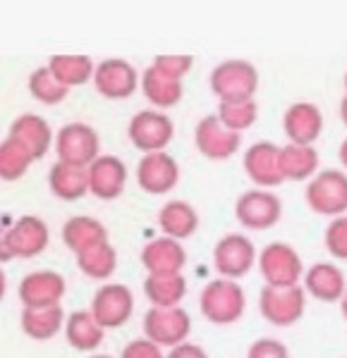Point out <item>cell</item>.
<instances>
[{"instance_id":"obj_16","label":"cell","mask_w":347,"mask_h":358,"mask_svg":"<svg viewBox=\"0 0 347 358\" xmlns=\"http://www.w3.org/2000/svg\"><path fill=\"white\" fill-rule=\"evenodd\" d=\"M245 175L257 184V189H273L283 184L280 175V146L273 141H257L242 158Z\"/></svg>"},{"instance_id":"obj_5","label":"cell","mask_w":347,"mask_h":358,"mask_svg":"<svg viewBox=\"0 0 347 358\" xmlns=\"http://www.w3.org/2000/svg\"><path fill=\"white\" fill-rule=\"evenodd\" d=\"M257 261H259V251L247 234L230 232L221 236L216 241V246H213V268L225 280L240 282L242 277L252 273Z\"/></svg>"},{"instance_id":"obj_6","label":"cell","mask_w":347,"mask_h":358,"mask_svg":"<svg viewBox=\"0 0 347 358\" xmlns=\"http://www.w3.org/2000/svg\"><path fill=\"white\" fill-rule=\"evenodd\" d=\"M55 153L57 163L89 167L101 155V138L98 131L86 122H69L60 127L55 134Z\"/></svg>"},{"instance_id":"obj_11","label":"cell","mask_w":347,"mask_h":358,"mask_svg":"<svg viewBox=\"0 0 347 358\" xmlns=\"http://www.w3.org/2000/svg\"><path fill=\"white\" fill-rule=\"evenodd\" d=\"M194 143L196 151H199L208 160H228L240 151L242 146V134L230 131L218 115H206L196 122L194 129Z\"/></svg>"},{"instance_id":"obj_2","label":"cell","mask_w":347,"mask_h":358,"mask_svg":"<svg viewBox=\"0 0 347 358\" xmlns=\"http://www.w3.org/2000/svg\"><path fill=\"white\" fill-rule=\"evenodd\" d=\"M304 199L316 215L331 220L347 215V172L335 167L319 170V175L306 182Z\"/></svg>"},{"instance_id":"obj_35","label":"cell","mask_w":347,"mask_h":358,"mask_svg":"<svg viewBox=\"0 0 347 358\" xmlns=\"http://www.w3.org/2000/svg\"><path fill=\"white\" fill-rule=\"evenodd\" d=\"M29 94L36 101L46 103V106H57V103H62L67 98L69 89L57 82L48 65H46L32 72V77H29Z\"/></svg>"},{"instance_id":"obj_1","label":"cell","mask_w":347,"mask_h":358,"mask_svg":"<svg viewBox=\"0 0 347 358\" xmlns=\"http://www.w3.org/2000/svg\"><path fill=\"white\" fill-rule=\"evenodd\" d=\"M247 308V296L245 289L240 287V282L235 280H211L201 289L199 296V310L213 325H233L245 315Z\"/></svg>"},{"instance_id":"obj_37","label":"cell","mask_w":347,"mask_h":358,"mask_svg":"<svg viewBox=\"0 0 347 358\" xmlns=\"http://www.w3.org/2000/svg\"><path fill=\"white\" fill-rule=\"evenodd\" d=\"M192 65H194L192 55H158L154 60V67H158L161 72L168 74V77L180 79V82H182L184 74L192 69Z\"/></svg>"},{"instance_id":"obj_27","label":"cell","mask_w":347,"mask_h":358,"mask_svg":"<svg viewBox=\"0 0 347 358\" xmlns=\"http://www.w3.org/2000/svg\"><path fill=\"white\" fill-rule=\"evenodd\" d=\"M48 187L60 201H79L89 194V175L84 167L55 163L48 172Z\"/></svg>"},{"instance_id":"obj_41","label":"cell","mask_w":347,"mask_h":358,"mask_svg":"<svg viewBox=\"0 0 347 358\" xmlns=\"http://www.w3.org/2000/svg\"><path fill=\"white\" fill-rule=\"evenodd\" d=\"M13 261V253L8 248V229L0 227V263H8Z\"/></svg>"},{"instance_id":"obj_25","label":"cell","mask_w":347,"mask_h":358,"mask_svg":"<svg viewBox=\"0 0 347 358\" xmlns=\"http://www.w3.org/2000/svg\"><path fill=\"white\" fill-rule=\"evenodd\" d=\"M142 91L147 96L149 103H154L158 110H165V108H172L182 101V82L180 79H172L168 74L161 72L158 67H147L142 74Z\"/></svg>"},{"instance_id":"obj_20","label":"cell","mask_w":347,"mask_h":358,"mask_svg":"<svg viewBox=\"0 0 347 358\" xmlns=\"http://www.w3.org/2000/svg\"><path fill=\"white\" fill-rule=\"evenodd\" d=\"M50 239L48 224L36 215H22L8 229V248L13 258H34L46 251Z\"/></svg>"},{"instance_id":"obj_44","label":"cell","mask_w":347,"mask_h":358,"mask_svg":"<svg viewBox=\"0 0 347 358\" xmlns=\"http://www.w3.org/2000/svg\"><path fill=\"white\" fill-rule=\"evenodd\" d=\"M5 287H8V282H5V275H3V270H0V301H3V296H5Z\"/></svg>"},{"instance_id":"obj_32","label":"cell","mask_w":347,"mask_h":358,"mask_svg":"<svg viewBox=\"0 0 347 358\" xmlns=\"http://www.w3.org/2000/svg\"><path fill=\"white\" fill-rule=\"evenodd\" d=\"M77 265L91 280H108L118 268V253L111 241H101V244L77 253Z\"/></svg>"},{"instance_id":"obj_12","label":"cell","mask_w":347,"mask_h":358,"mask_svg":"<svg viewBox=\"0 0 347 358\" xmlns=\"http://www.w3.org/2000/svg\"><path fill=\"white\" fill-rule=\"evenodd\" d=\"M89 310L103 330H118L132 317L135 296L125 285H103L91 299Z\"/></svg>"},{"instance_id":"obj_22","label":"cell","mask_w":347,"mask_h":358,"mask_svg":"<svg viewBox=\"0 0 347 358\" xmlns=\"http://www.w3.org/2000/svg\"><path fill=\"white\" fill-rule=\"evenodd\" d=\"M158 227L163 236H170L175 241L189 239L199 229V213L192 203L180 199H172L161 206L158 210Z\"/></svg>"},{"instance_id":"obj_4","label":"cell","mask_w":347,"mask_h":358,"mask_svg":"<svg viewBox=\"0 0 347 358\" xmlns=\"http://www.w3.org/2000/svg\"><path fill=\"white\" fill-rule=\"evenodd\" d=\"M259 273L266 287H297L304 280V263L287 241H271L259 253Z\"/></svg>"},{"instance_id":"obj_38","label":"cell","mask_w":347,"mask_h":358,"mask_svg":"<svg viewBox=\"0 0 347 358\" xmlns=\"http://www.w3.org/2000/svg\"><path fill=\"white\" fill-rule=\"evenodd\" d=\"M247 358H290L287 346L275 337H261L250 344Z\"/></svg>"},{"instance_id":"obj_46","label":"cell","mask_w":347,"mask_h":358,"mask_svg":"<svg viewBox=\"0 0 347 358\" xmlns=\"http://www.w3.org/2000/svg\"><path fill=\"white\" fill-rule=\"evenodd\" d=\"M89 358H113V356H108V354H94V356H89Z\"/></svg>"},{"instance_id":"obj_36","label":"cell","mask_w":347,"mask_h":358,"mask_svg":"<svg viewBox=\"0 0 347 358\" xmlns=\"http://www.w3.org/2000/svg\"><path fill=\"white\" fill-rule=\"evenodd\" d=\"M323 244H326L328 253L338 261H347V215L335 217L328 222L326 234H323Z\"/></svg>"},{"instance_id":"obj_21","label":"cell","mask_w":347,"mask_h":358,"mask_svg":"<svg viewBox=\"0 0 347 358\" xmlns=\"http://www.w3.org/2000/svg\"><path fill=\"white\" fill-rule=\"evenodd\" d=\"M304 292L306 296H314L316 301L338 303L343 301L347 292V280L335 263H314L304 273Z\"/></svg>"},{"instance_id":"obj_13","label":"cell","mask_w":347,"mask_h":358,"mask_svg":"<svg viewBox=\"0 0 347 358\" xmlns=\"http://www.w3.org/2000/svg\"><path fill=\"white\" fill-rule=\"evenodd\" d=\"M180 182V165L170 153H147L137 165V184L151 196H165Z\"/></svg>"},{"instance_id":"obj_33","label":"cell","mask_w":347,"mask_h":358,"mask_svg":"<svg viewBox=\"0 0 347 358\" xmlns=\"http://www.w3.org/2000/svg\"><path fill=\"white\" fill-rule=\"evenodd\" d=\"M32 163H34L32 153H29L17 138L8 136L0 143V179L15 182V179H20L25 175Z\"/></svg>"},{"instance_id":"obj_18","label":"cell","mask_w":347,"mask_h":358,"mask_svg":"<svg viewBox=\"0 0 347 358\" xmlns=\"http://www.w3.org/2000/svg\"><path fill=\"white\" fill-rule=\"evenodd\" d=\"M89 175V194H94L101 201H113L125 192L127 184V165L118 155H98L86 167Z\"/></svg>"},{"instance_id":"obj_24","label":"cell","mask_w":347,"mask_h":358,"mask_svg":"<svg viewBox=\"0 0 347 358\" xmlns=\"http://www.w3.org/2000/svg\"><path fill=\"white\" fill-rule=\"evenodd\" d=\"M319 151L314 146H297V143L280 146L283 182H309L319 175Z\"/></svg>"},{"instance_id":"obj_7","label":"cell","mask_w":347,"mask_h":358,"mask_svg":"<svg viewBox=\"0 0 347 358\" xmlns=\"http://www.w3.org/2000/svg\"><path fill=\"white\" fill-rule=\"evenodd\" d=\"M306 308V292L297 287H266L259 294V313L273 327H290L302 320Z\"/></svg>"},{"instance_id":"obj_3","label":"cell","mask_w":347,"mask_h":358,"mask_svg":"<svg viewBox=\"0 0 347 358\" xmlns=\"http://www.w3.org/2000/svg\"><path fill=\"white\" fill-rule=\"evenodd\" d=\"M208 82L221 103L252 101L259 91V69L250 60H225L213 67Z\"/></svg>"},{"instance_id":"obj_40","label":"cell","mask_w":347,"mask_h":358,"mask_svg":"<svg viewBox=\"0 0 347 358\" xmlns=\"http://www.w3.org/2000/svg\"><path fill=\"white\" fill-rule=\"evenodd\" d=\"M165 358H208V354L204 349H201L199 344H192V342H184L180 346H175V349L168 351Z\"/></svg>"},{"instance_id":"obj_47","label":"cell","mask_w":347,"mask_h":358,"mask_svg":"<svg viewBox=\"0 0 347 358\" xmlns=\"http://www.w3.org/2000/svg\"><path fill=\"white\" fill-rule=\"evenodd\" d=\"M343 84H345V96H347V72H345V79H343Z\"/></svg>"},{"instance_id":"obj_42","label":"cell","mask_w":347,"mask_h":358,"mask_svg":"<svg viewBox=\"0 0 347 358\" xmlns=\"http://www.w3.org/2000/svg\"><path fill=\"white\" fill-rule=\"evenodd\" d=\"M338 158H340V165L347 170V138L343 143H340V148H338Z\"/></svg>"},{"instance_id":"obj_10","label":"cell","mask_w":347,"mask_h":358,"mask_svg":"<svg viewBox=\"0 0 347 358\" xmlns=\"http://www.w3.org/2000/svg\"><path fill=\"white\" fill-rule=\"evenodd\" d=\"M127 136H130L132 146L139 148L144 155L165 151V146L175 136V124L161 110H139L130 120L127 127Z\"/></svg>"},{"instance_id":"obj_34","label":"cell","mask_w":347,"mask_h":358,"mask_svg":"<svg viewBox=\"0 0 347 358\" xmlns=\"http://www.w3.org/2000/svg\"><path fill=\"white\" fill-rule=\"evenodd\" d=\"M218 120L228 127L230 131H247L259 120V103L254 101H233V103H218Z\"/></svg>"},{"instance_id":"obj_14","label":"cell","mask_w":347,"mask_h":358,"mask_svg":"<svg viewBox=\"0 0 347 358\" xmlns=\"http://www.w3.org/2000/svg\"><path fill=\"white\" fill-rule=\"evenodd\" d=\"M91 82H94L98 94L108 98V101H125L137 91V86L142 84V77L123 57H108V60L96 65Z\"/></svg>"},{"instance_id":"obj_15","label":"cell","mask_w":347,"mask_h":358,"mask_svg":"<svg viewBox=\"0 0 347 358\" xmlns=\"http://www.w3.org/2000/svg\"><path fill=\"white\" fill-rule=\"evenodd\" d=\"M283 131L287 136V143L314 146L323 134L321 108L311 101H297L287 106V110L283 113Z\"/></svg>"},{"instance_id":"obj_29","label":"cell","mask_w":347,"mask_h":358,"mask_svg":"<svg viewBox=\"0 0 347 358\" xmlns=\"http://www.w3.org/2000/svg\"><path fill=\"white\" fill-rule=\"evenodd\" d=\"M144 294L154 308H175L187 294V280L184 275H149L144 280Z\"/></svg>"},{"instance_id":"obj_17","label":"cell","mask_w":347,"mask_h":358,"mask_svg":"<svg viewBox=\"0 0 347 358\" xmlns=\"http://www.w3.org/2000/svg\"><path fill=\"white\" fill-rule=\"evenodd\" d=\"M65 296V277L55 270H36L20 282V301L25 308H53Z\"/></svg>"},{"instance_id":"obj_26","label":"cell","mask_w":347,"mask_h":358,"mask_svg":"<svg viewBox=\"0 0 347 358\" xmlns=\"http://www.w3.org/2000/svg\"><path fill=\"white\" fill-rule=\"evenodd\" d=\"M62 241L69 251L77 256V253L86 251V248L101 244V241H108V232L103 227V222H98L96 217L89 215H74L62 224Z\"/></svg>"},{"instance_id":"obj_39","label":"cell","mask_w":347,"mask_h":358,"mask_svg":"<svg viewBox=\"0 0 347 358\" xmlns=\"http://www.w3.org/2000/svg\"><path fill=\"white\" fill-rule=\"evenodd\" d=\"M120 358H165L158 344H154L151 339H132L130 344L123 349Z\"/></svg>"},{"instance_id":"obj_31","label":"cell","mask_w":347,"mask_h":358,"mask_svg":"<svg viewBox=\"0 0 347 358\" xmlns=\"http://www.w3.org/2000/svg\"><path fill=\"white\" fill-rule=\"evenodd\" d=\"M65 313L60 306L53 308H25L22 310V330L32 339H53L65 327Z\"/></svg>"},{"instance_id":"obj_8","label":"cell","mask_w":347,"mask_h":358,"mask_svg":"<svg viewBox=\"0 0 347 358\" xmlns=\"http://www.w3.org/2000/svg\"><path fill=\"white\" fill-rule=\"evenodd\" d=\"M235 217L245 229L264 232L280 222L283 201L271 189H250L235 201Z\"/></svg>"},{"instance_id":"obj_19","label":"cell","mask_w":347,"mask_h":358,"mask_svg":"<svg viewBox=\"0 0 347 358\" xmlns=\"http://www.w3.org/2000/svg\"><path fill=\"white\" fill-rule=\"evenodd\" d=\"M142 265L149 275H182L187 265V253H184L182 241H175L170 236H156L142 248Z\"/></svg>"},{"instance_id":"obj_43","label":"cell","mask_w":347,"mask_h":358,"mask_svg":"<svg viewBox=\"0 0 347 358\" xmlns=\"http://www.w3.org/2000/svg\"><path fill=\"white\" fill-rule=\"evenodd\" d=\"M340 120L347 127V96H343V101H340Z\"/></svg>"},{"instance_id":"obj_30","label":"cell","mask_w":347,"mask_h":358,"mask_svg":"<svg viewBox=\"0 0 347 358\" xmlns=\"http://www.w3.org/2000/svg\"><path fill=\"white\" fill-rule=\"evenodd\" d=\"M48 69L62 86H82L94 79L96 65L89 55H53L48 60Z\"/></svg>"},{"instance_id":"obj_28","label":"cell","mask_w":347,"mask_h":358,"mask_svg":"<svg viewBox=\"0 0 347 358\" xmlns=\"http://www.w3.org/2000/svg\"><path fill=\"white\" fill-rule=\"evenodd\" d=\"M65 337L72 349L77 351H94L101 346L106 330L96 322L91 310H74L65 320Z\"/></svg>"},{"instance_id":"obj_23","label":"cell","mask_w":347,"mask_h":358,"mask_svg":"<svg viewBox=\"0 0 347 358\" xmlns=\"http://www.w3.org/2000/svg\"><path fill=\"white\" fill-rule=\"evenodd\" d=\"M10 136L17 138V141H20L22 146L32 153L34 160L43 158V155L48 153L50 143L55 141L48 122H46L43 117H39V115H32V113L20 115V117L15 120L13 127H10Z\"/></svg>"},{"instance_id":"obj_45","label":"cell","mask_w":347,"mask_h":358,"mask_svg":"<svg viewBox=\"0 0 347 358\" xmlns=\"http://www.w3.org/2000/svg\"><path fill=\"white\" fill-rule=\"evenodd\" d=\"M340 310H343V317H345V320H347V292H345L343 301H340Z\"/></svg>"},{"instance_id":"obj_9","label":"cell","mask_w":347,"mask_h":358,"mask_svg":"<svg viewBox=\"0 0 347 358\" xmlns=\"http://www.w3.org/2000/svg\"><path fill=\"white\" fill-rule=\"evenodd\" d=\"M189 332H192V317L184 308L175 306V308H154L147 310L144 315V334L158 344L161 349H175L187 342Z\"/></svg>"}]
</instances>
